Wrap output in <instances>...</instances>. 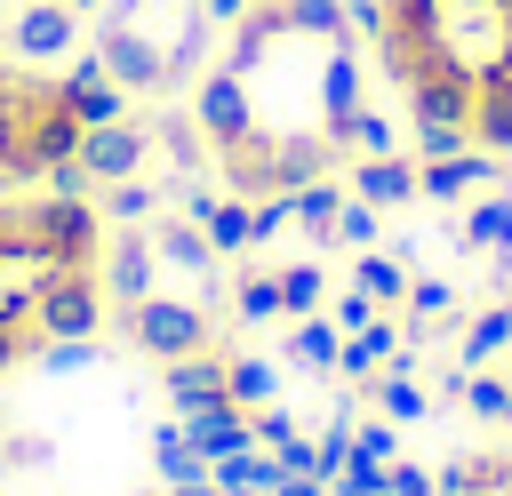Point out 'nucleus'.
<instances>
[{
	"label": "nucleus",
	"instance_id": "1",
	"mask_svg": "<svg viewBox=\"0 0 512 496\" xmlns=\"http://www.w3.org/2000/svg\"><path fill=\"white\" fill-rule=\"evenodd\" d=\"M88 48L128 96H192V80L216 56V16L208 0H104L88 24Z\"/></svg>",
	"mask_w": 512,
	"mask_h": 496
},
{
	"label": "nucleus",
	"instance_id": "2",
	"mask_svg": "<svg viewBox=\"0 0 512 496\" xmlns=\"http://www.w3.org/2000/svg\"><path fill=\"white\" fill-rule=\"evenodd\" d=\"M120 328H128V344H136L144 360H160V368L184 360V352H224L200 296H160V288H152L136 312H120Z\"/></svg>",
	"mask_w": 512,
	"mask_h": 496
},
{
	"label": "nucleus",
	"instance_id": "3",
	"mask_svg": "<svg viewBox=\"0 0 512 496\" xmlns=\"http://www.w3.org/2000/svg\"><path fill=\"white\" fill-rule=\"evenodd\" d=\"M104 272H48V288L32 296V320L48 328V344H88L104 328Z\"/></svg>",
	"mask_w": 512,
	"mask_h": 496
},
{
	"label": "nucleus",
	"instance_id": "4",
	"mask_svg": "<svg viewBox=\"0 0 512 496\" xmlns=\"http://www.w3.org/2000/svg\"><path fill=\"white\" fill-rule=\"evenodd\" d=\"M16 64H64L72 48H80V8L72 0H16V16H8V40H0Z\"/></svg>",
	"mask_w": 512,
	"mask_h": 496
},
{
	"label": "nucleus",
	"instance_id": "5",
	"mask_svg": "<svg viewBox=\"0 0 512 496\" xmlns=\"http://www.w3.org/2000/svg\"><path fill=\"white\" fill-rule=\"evenodd\" d=\"M144 232H152V256H160L168 272H184L200 304H208V296L224 288V256H216V240H208V232H200V224H192L184 208H160V216H152Z\"/></svg>",
	"mask_w": 512,
	"mask_h": 496
},
{
	"label": "nucleus",
	"instance_id": "6",
	"mask_svg": "<svg viewBox=\"0 0 512 496\" xmlns=\"http://www.w3.org/2000/svg\"><path fill=\"white\" fill-rule=\"evenodd\" d=\"M80 160H88L96 184H128V176H144V160H152V120L128 112V120H112V128H88V136H80Z\"/></svg>",
	"mask_w": 512,
	"mask_h": 496
},
{
	"label": "nucleus",
	"instance_id": "7",
	"mask_svg": "<svg viewBox=\"0 0 512 496\" xmlns=\"http://www.w3.org/2000/svg\"><path fill=\"white\" fill-rule=\"evenodd\" d=\"M192 120L208 128V144H232V136L256 128V104H248V88H240L232 64H208V72L192 80Z\"/></svg>",
	"mask_w": 512,
	"mask_h": 496
},
{
	"label": "nucleus",
	"instance_id": "8",
	"mask_svg": "<svg viewBox=\"0 0 512 496\" xmlns=\"http://www.w3.org/2000/svg\"><path fill=\"white\" fill-rule=\"evenodd\" d=\"M160 392L176 416H208V408H232V384H224V352H184L160 368Z\"/></svg>",
	"mask_w": 512,
	"mask_h": 496
},
{
	"label": "nucleus",
	"instance_id": "9",
	"mask_svg": "<svg viewBox=\"0 0 512 496\" xmlns=\"http://www.w3.org/2000/svg\"><path fill=\"white\" fill-rule=\"evenodd\" d=\"M152 272H160L152 232H120V240H104V296H112L120 312H136V304L152 296Z\"/></svg>",
	"mask_w": 512,
	"mask_h": 496
},
{
	"label": "nucleus",
	"instance_id": "10",
	"mask_svg": "<svg viewBox=\"0 0 512 496\" xmlns=\"http://www.w3.org/2000/svg\"><path fill=\"white\" fill-rule=\"evenodd\" d=\"M464 136H472V152H488V160H512V72H496V80H480V88H472Z\"/></svg>",
	"mask_w": 512,
	"mask_h": 496
},
{
	"label": "nucleus",
	"instance_id": "11",
	"mask_svg": "<svg viewBox=\"0 0 512 496\" xmlns=\"http://www.w3.org/2000/svg\"><path fill=\"white\" fill-rule=\"evenodd\" d=\"M352 200L368 208H408L416 200V152H384V160H352Z\"/></svg>",
	"mask_w": 512,
	"mask_h": 496
},
{
	"label": "nucleus",
	"instance_id": "12",
	"mask_svg": "<svg viewBox=\"0 0 512 496\" xmlns=\"http://www.w3.org/2000/svg\"><path fill=\"white\" fill-rule=\"evenodd\" d=\"M96 208H104L120 232H144V224L168 208V184H152V176H128V184H96Z\"/></svg>",
	"mask_w": 512,
	"mask_h": 496
},
{
	"label": "nucleus",
	"instance_id": "13",
	"mask_svg": "<svg viewBox=\"0 0 512 496\" xmlns=\"http://www.w3.org/2000/svg\"><path fill=\"white\" fill-rule=\"evenodd\" d=\"M344 200H352V192H344L336 176H320V184H296V192H288V224H296L312 248H328V224H336V208H344Z\"/></svg>",
	"mask_w": 512,
	"mask_h": 496
},
{
	"label": "nucleus",
	"instance_id": "14",
	"mask_svg": "<svg viewBox=\"0 0 512 496\" xmlns=\"http://www.w3.org/2000/svg\"><path fill=\"white\" fill-rule=\"evenodd\" d=\"M336 352H344V328H336L328 312H304V320L288 328V368H304V376H328V368H336Z\"/></svg>",
	"mask_w": 512,
	"mask_h": 496
},
{
	"label": "nucleus",
	"instance_id": "15",
	"mask_svg": "<svg viewBox=\"0 0 512 496\" xmlns=\"http://www.w3.org/2000/svg\"><path fill=\"white\" fill-rule=\"evenodd\" d=\"M200 232L216 240V256H248V248H256V200H232V192H216V208L200 216Z\"/></svg>",
	"mask_w": 512,
	"mask_h": 496
},
{
	"label": "nucleus",
	"instance_id": "16",
	"mask_svg": "<svg viewBox=\"0 0 512 496\" xmlns=\"http://www.w3.org/2000/svg\"><path fill=\"white\" fill-rule=\"evenodd\" d=\"M408 280H416V272H408V256H400V248H368V256L352 264V288H368L384 312H392V304H408Z\"/></svg>",
	"mask_w": 512,
	"mask_h": 496
},
{
	"label": "nucleus",
	"instance_id": "17",
	"mask_svg": "<svg viewBox=\"0 0 512 496\" xmlns=\"http://www.w3.org/2000/svg\"><path fill=\"white\" fill-rule=\"evenodd\" d=\"M152 472H160V488H184V480H208V456L192 448L184 424H160L152 432Z\"/></svg>",
	"mask_w": 512,
	"mask_h": 496
},
{
	"label": "nucleus",
	"instance_id": "18",
	"mask_svg": "<svg viewBox=\"0 0 512 496\" xmlns=\"http://www.w3.org/2000/svg\"><path fill=\"white\" fill-rule=\"evenodd\" d=\"M464 248H512V192H472V208H464Z\"/></svg>",
	"mask_w": 512,
	"mask_h": 496
},
{
	"label": "nucleus",
	"instance_id": "19",
	"mask_svg": "<svg viewBox=\"0 0 512 496\" xmlns=\"http://www.w3.org/2000/svg\"><path fill=\"white\" fill-rule=\"evenodd\" d=\"M368 400H376V408H384L392 424H424V416H432V400L416 392V376H408V368H392V360H384V368L368 376Z\"/></svg>",
	"mask_w": 512,
	"mask_h": 496
},
{
	"label": "nucleus",
	"instance_id": "20",
	"mask_svg": "<svg viewBox=\"0 0 512 496\" xmlns=\"http://www.w3.org/2000/svg\"><path fill=\"white\" fill-rule=\"evenodd\" d=\"M504 344H512V304H488V312L464 328V344H456V368H472V376H480V368H488Z\"/></svg>",
	"mask_w": 512,
	"mask_h": 496
},
{
	"label": "nucleus",
	"instance_id": "21",
	"mask_svg": "<svg viewBox=\"0 0 512 496\" xmlns=\"http://www.w3.org/2000/svg\"><path fill=\"white\" fill-rule=\"evenodd\" d=\"M48 352V328L32 320V312H16V304H0V376H16V368H32Z\"/></svg>",
	"mask_w": 512,
	"mask_h": 496
},
{
	"label": "nucleus",
	"instance_id": "22",
	"mask_svg": "<svg viewBox=\"0 0 512 496\" xmlns=\"http://www.w3.org/2000/svg\"><path fill=\"white\" fill-rule=\"evenodd\" d=\"M280 312H328V272H320V256H296V264H280Z\"/></svg>",
	"mask_w": 512,
	"mask_h": 496
},
{
	"label": "nucleus",
	"instance_id": "23",
	"mask_svg": "<svg viewBox=\"0 0 512 496\" xmlns=\"http://www.w3.org/2000/svg\"><path fill=\"white\" fill-rule=\"evenodd\" d=\"M224 384H232L240 408H264V400L280 392V368H272L264 352H224Z\"/></svg>",
	"mask_w": 512,
	"mask_h": 496
},
{
	"label": "nucleus",
	"instance_id": "24",
	"mask_svg": "<svg viewBox=\"0 0 512 496\" xmlns=\"http://www.w3.org/2000/svg\"><path fill=\"white\" fill-rule=\"evenodd\" d=\"M328 248H384V208H368V200H344L336 208V224H328Z\"/></svg>",
	"mask_w": 512,
	"mask_h": 496
},
{
	"label": "nucleus",
	"instance_id": "25",
	"mask_svg": "<svg viewBox=\"0 0 512 496\" xmlns=\"http://www.w3.org/2000/svg\"><path fill=\"white\" fill-rule=\"evenodd\" d=\"M408 312H416V320H448V328H456V320H464V304H456V280H440V272H416V280H408Z\"/></svg>",
	"mask_w": 512,
	"mask_h": 496
},
{
	"label": "nucleus",
	"instance_id": "26",
	"mask_svg": "<svg viewBox=\"0 0 512 496\" xmlns=\"http://www.w3.org/2000/svg\"><path fill=\"white\" fill-rule=\"evenodd\" d=\"M232 312H240V320H272V312H280V272H256V264H248V272L232 280Z\"/></svg>",
	"mask_w": 512,
	"mask_h": 496
},
{
	"label": "nucleus",
	"instance_id": "27",
	"mask_svg": "<svg viewBox=\"0 0 512 496\" xmlns=\"http://www.w3.org/2000/svg\"><path fill=\"white\" fill-rule=\"evenodd\" d=\"M464 408H472L480 424H512V392H504V376H472V384H464Z\"/></svg>",
	"mask_w": 512,
	"mask_h": 496
},
{
	"label": "nucleus",
	"instance_id": "28",
	"mask_svg": "<svg viewBox=\"0 0 512 496\" xmlns=\"http://www.w3.org/2000/svg\"><path fill=\"white\" fill-rule=\"evenodd\" d=\"M384 496H440V472H432V464L392 456V464H384Z\"/></svg>",
	"mask_w": 512,
	"mask_h": 496
},
{
	"label": "nucleus",
	"instance_id": "29",
	"mask_svg": "<svg viewBox=\"0 0 512 496\" xmlns=\"http://www.w3.org/2000/svg\"><path fill=\"white\" fill-rule=\"evenodd\" d=\"M376 312H384V304H376V296H368V288H336V296H328V320H336V328H344V336H352V328H368V320H376Z\"/></svg>",
	"mask_w": 512,
	"mask_h": 496
},
{
	"label": "nucleus",
	"instance_id": "30",
	"mask_svg": "<svg viewBox=\"0 0 512 496\" xmlns=\"http://www.w3.org/2000/svg\"><path fill=\"white\" fill-rule=\"evenodd\" d=\"M272 496H328V480H280Z\"/></svg>",
	"mask_w": 512,
	"mask_h": 496
},
{
	"label": "nucleus",
	"instance_id": "31",
	"mask_svg": "<svg viewBox=\"0 0 512 496\" xmlns=\"http://www.w3.org/2000/svg\"><path fill=\"white\" fill-rule=\"evenodd\" d=\"M8 16H16V0H0V40H8Z\"/></svg>",
	"mask_w": 512,
	"mask_h": 496
},
{
	"label": "nucleus",
	"instance_id": "32",
	"mask_svg": "<svg viewBox=\"0 0 512 496\" xmlns=\"http://www.w3.org/2000/svg\"><path fill=\"white\" fill-rule=\"evenodd\" d=\"M504 392H512V376H504Z\"/></svg>",
	"mask_w": 512,
	"mask_h": 496
},
{
	"label": "nucleus",
	"instance_id": "33",
	"mask_svg": "<svg viewBox=\"0 0 512 496\" xmlns=\"http://www.w3.org/2000/svg\"><path fill=\"white\" fill-rule=\"evenodd\" d=\"M160 496H168V488H160Z\"/></svg>",
	"mask_w": 512,
	"mask_h": 496
}]
</instances>
